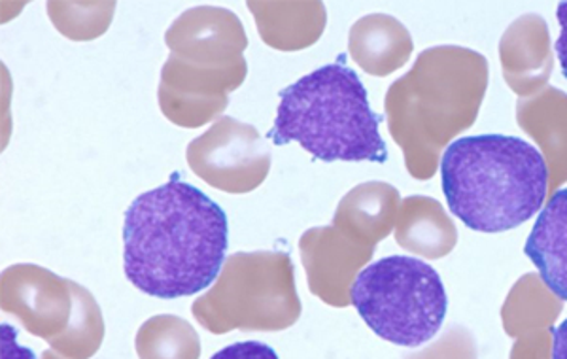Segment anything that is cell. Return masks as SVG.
Returning <instances> with one entry per match:
<instances>
[{"label": "cell", "instance_id": "cell-1", "mask_svg": "<svg viewBox=\"0 0 567 359\" xmlns=\"http://www.w3.org/2000/svg\"><path fill=\"white\" fill-rule=\"evenodd\" d=\"M227 246L224 208L178 176L142 193L125 212L123 269L146 296L199 294L221 273Z\"/></svg>", "mask_w": 567, "mask_h": 359}, {"label": "cell", "instance_id": "cell-2", "mask_svg": "<svg viewBox=\"0 0 567 359\" xmlns=\"http://www.w3.org/2000/svg\"><path fill=\"white\" fill-rule=\"evenodd\" d=\"M441 180L449 208L465 227L503 233L542 211L548 167L542 152L518 136H462L445 150Z\"/></svg>", "mask_w": 567, "mask_h": 359}, {"label": "cell", "instance_id": "cell-3", "mask_svg": "<svg viewBox=\"0 0 567 359\" xmlns=\"http://www.w3.org/2000/svg\"><path fill=\"white\" fill-rule=\"evenodd\" d=\"M368 90L344 63L326 64L280 91L277 120L267 139L275 146L297 142L323 163H386V144Z\"/></svg>", "mask_w": 567, "mask_h": 359}, {"label": "cell", "instance_id": "cell-4", "mask_svg": "<svg viewBox=\"0 0 567 359\" xmlns=\"http://www.w3.org/2000/svg\"><path fill=\"white\" fill-rule=\"evenodd\" d=\"M350 302L374 335L405 348L430 342L449 310L437 270L411 256H388L363 267L350 288Z\"/></svg>", "mask_w": 567, "mask_h": 359}, {"label": "cell", "instance_id": "cell-5", "mask_svg": "<svg viewBox=\"0 0 567 359\" xmlns=\"http://www.w3.org/2000/svg\"><path fill=\"white\" fill-rule=\"evenodd\" d=\"M194 315L210 334L278 331L301 315L293 264L286 252H239L227 257L218 283L197 299Z\"/></svg>", "mask_w": 567, "mask_h": 359}, {"label": "cell", "instance_id": "cell-6", "mask_svg": "<svg viewBox=\"0 0 567 359\" xmlns=\"http://www.w3.org/2000/svg\"><path fill=\"white\" fill-rule=\"evenodd\" d=\"M186 160L208 186L233 195L258 189L271 171V148L258 129L229 116L189 142Z\"/></svg>", "mask_w": 567, "mask_h": 359}, {"label": "cell", "instance_id": "cell-7", "mask_svg": "<svg viewBox=\"0 0 567 359\" xmlns=\"http://www.w3.org/2000/svg\"><path fill=\"white\" fill-rule=\"evenodd\" d=\"M248 64L229 71H208L168 55L159 82V109L168 122L186 129L203 127L226 112L229 93L239 90Z\"/></svg>", "mask_w": 567, "mask_h": 359}, {"label": "cell", "instance_id": "cell-8", "mask_svg": "<svg viewBox=\"0 0 567 359\" xmlns=\"http://www.w3.org/2000/svg\"><path fill=\"white\" fill-rule=\"evenodd\" d=\"M171 55L184 63L229 71L246 66L248 45L243 21L226 8L197 7L186 10L165 34Z\"/></svg>", "mask_w": 567, "mask_h": 359}, {"label": "cell", "instance_id": "cell-9", "mask_svg": "<svg viewBox=\"0 0 567 359\" xmlns=\"http://www.w3.org/2000/svg\"><path fill=\"white\" fill-rule=\"evenodd\" d=\"M299 252L310 291L336 307L349 305L355 273L373 256V248L355 243L336 225L305 232Z\"/></svg>", "mask_w": 567, "mask_h": 359}, {"label": "cell", "instance_id": "cell-10", "mask_svg": "<svg viewBox=\"0 0 567 359\" xmlns=\"http://www.w3.org/2000/svg\"><path fill=\"white\" fill-rule=\"evenodd\" d=\"M71 283L37 265H13L2 273V305L20 312L33 334L48 335L71 307Z\"/></svg>", "mask_w": 567, "mask_h": 359}, {"label": "cell", "instance_id": "cell-11", "mask_svg": "<svg viewBox=\"0 0 567 359\" xmlns=\"http://www.w3.org/2000/svg\"><path fill=\"white\" fill-rule=\"evenodd\" d=\"M265 44L280 52H297L317 44L328 13L322 2H248Z\"/></svg>", "mask_w": 567, "mask_h": 359}, {"label": "cell", "instance_id": "cell-12", "mask_svg": "<svg viewBox=\"0 0 567 359\" xmlns=\"http://www.w3.org/2000/svg\"><path fill=\"white\" fill-rule=\"evenodd\" d=\"M524 254L539 270L545 286L567 301V187L558 189L543 206Z\"/></svg>", "mask_w": 567, "mask_h": 359}, {"label": "cell", "instance_id": "cell-13", "mask_svg": "<svg viewBox=\"0 0 567 359\" xmlns=\"http://www.w3.org/2000/svg\"><path fill=\"white\" fill-rule=\"evenodd\" d=\"M395 205L398 192L392 186L361 184L339 203L333 225L355 243L373 248L392 229Z\"/></svg>", "mask_w": 567, "mask_h": 359}, {"label": "cell", "instance_id": "cell-14", "mask_svg": "<svg viewBox=\"0 0 567 359\" xmlns=\"http://www.w3.org/2000/svg\"><path fill=\"white\" fill-rule=\"evenodd\" d=\"M349 50L363 71L386 76L405 63L411 53V37L400 21L374 13L352 27Z\"/></svg>", "mask_w": 567, "mask_h": 359}, {"label": "cell", "instance_id": "cell-15", "mask_svg": "<svg viewBox=\"0 0 567 359\" xmlns=\"http://www.w3.org/2000/svg\"><path fill=\"white\" fill-rule=\"evenodd\" d=\"M136 348L142 359H197L199 339L181 318L157 316L142 326Z\"/></svg>", "mask_w": 567, "mask_h": 359}, {"label": "cell", "instance_id": "cell-16", "mask_svg": "<svg viewBox=\"0 0 567 359\" xmlns=\"http://www.w3.org/2000/svg\"><path fill=\"white\" fill-rule=\"evenodd\" d=\"M116 2H48V16L66 39L93 40L106 32Z\"/></svg>", "mask_w": 567, "mask_h": 359}, {"label": "cell", "instance_id": "cell-17", "mask_svg": "<svg viewBox=\"0 0 567 359\" xmlns=\"http://www.w3.org/2000/svg\"><path fill=\"white\" fill-rule=\"evenodd\" d=\"M210 359H280L269 345L259 340H245L221 348Z\"/></svg>", "mask_w": 567, "mask_h": 359}, {"label": "cell", "instance_id": "cell-18", "mask_svg": "<svg viewBox=\"0 0 567 359\" xmlns=\"http://www.w3.org/2000/svg\"><path fill=\"white\" fill-rule=\"evenodd\" d=\"M16 335L12 326L2 324V359H37L29 348L18 347Z\"/></svg>", "mask_w": 567, "mask_h": 359}, {"label": "cell", "instance_id": "cell-19", "mask_svg": "<svg viewBox=\"0 0 567 359\" xmlns=\"http://www.w3.org/2000/svg\"><path fill=\"white\" fill-rule=\"evenodd\" d=\"M558 23H560V37L556 40V58L560 61L561 72L567 78V2L558 4Z\"/></svg>", "mask_w": 567, "mask_h": 359}, {"label": "cell", "instance_id": "cell-20", "mask_svg": "<svg viewBox=\"0 0 567 359\" xmlns=\"http://www.w3.org/2000/svg\"><path fill=\"white\" fill-rule=\"evenodd\" d=\"M553 334V359H567V318L560 326L550 329Z\"/></svg>", "mask_w": 567, "mask_h": 359}]
</instances>
